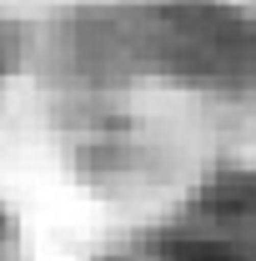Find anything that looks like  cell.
Here are the masks:
<instances>
[{
    "mask_svg": "<svg viewBox=\"0 0 256 261\" xmlns=\"http://www.w3.org/2000/svg\"><path fill=\"white\" fill-rule=\"evenodd\" d=\"M166 261H251L256 256V181L221 176L161 236Z\"/></svg>",
    "mask_w": 256,
    "mask_h": 261,
    "instance_id": "6da1fadb",
    "label": "cell"
}]
</instances>
